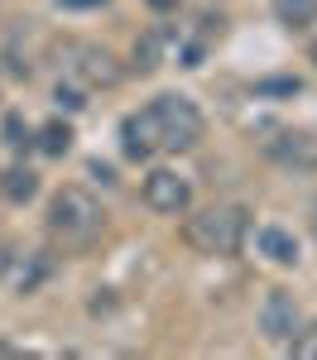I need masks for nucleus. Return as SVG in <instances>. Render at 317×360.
<instances>
[{
	"label": "nucleus",
	"mask_w": 317,
	"mask_h": 360,
	"mask_svg": "<svg viewBox=\"0 0 317 360\" xmlns=\"http://www.w3.org/2000/svg\"><path fill=\"white\" fill-rule=\"evenodd\" d=\"M120 58L111 49H101V44H91V39H67L63 44V77L67 82H77L82 91H96V86H115L120 82Z\"/></svg>",
	"instance_id": "4"
},
{
	"label": "nucleus",
	"mask_w": 317,
	"mask_h": 360,
	"mask_svg": "<svg viewBox=\"0 0 317 360\" xmlns=\"http://www.w3.org/2000/svg\"><path fill=\"white\" fill-rule=\"evenodd\" d=\"M313 240H317V202H313Z\"/></svg>",
	"instance_id": "20"
},
{
	"label": "nucleus",
	"mask_w": 317,
	"mask_h": 360,
	"mask_svg": "<svg viewBox=\"0 0 317 360\" xmlns=\"http://www.w3.org/2000/svg\"><path fill=\"white\" fill-rule=\"evenodd\" d=\"M164 63V29H144L135 44V72H154Z\"/></svg>",
	"instance_id": "11"
},
{
	"label": "nucleus",
	"mask_w": 317,
	"mask_h": 360,
	"mask_svg": "<svg viewBox=\"0 0 317 360\" xmlns=\"http://www.w3.org/2000/svg\"><path fill=\"white\" fill-rule=\"evenodd\" d=\"M149 111H154V125H159V144H164L169 154H188V149H198L207 120H202V111L188 101V96L164 91V96L149 101Z\"/></svg>",
	"instance_id": "3"
},
{
	"label": "nucleus",
	"mask_w": 317,
	"mask_h": 360,
	"mask_svg": "<svg viewBox=\"0 0 317 360\" xmlns=\"http://www.w3.org/2000/svg\"><path fill=\"white\" fill-rule=\"evenodd\" d=\"M5 135H10L15 149H20V144H29V125H20V115H10V120H5Z\"/></svg>",
	"instance_id": "16"
},
{
	"label": "nucleus",
	"mask_w": 317,
	"mask_h": 360,
	"mask_svg": "<svg viewBox=\"0 0 317 360\" xmlns=\"http://www.w3.org/2000/svg\"><path fill=\"white\" fill-rule=\"evenodd\" d=\"M274 20L284 29H313L317 25V0H274Z\"/></svg>",
	"instance_id": "10"
},
{
	"label": "nucleus",
	"mask_w": 317,
	"mask_h": 360,
	"mask_svg": "<svg viewBox=\"0 0 317 360\" xmlns=\"http://www.w3.org/2000/svg\"><path fill=\"white\" fill-rule=\"evenodd\" d=\"M53 101H58V106H67V111H82V106H86V101H82V86H77V82H67V86L58 82Z\"/></svg>",
	"instance_id": "15"
},
{
	"label": "nucleus",
	"mask_w": 317,
	"mask_h": 360,
	"mask_svg": "<svg viewBox=\"0 0 317 360\" xmlns=\"http://www.w3.org/2000/svg\"><path fill=\"white\" fill-rule=\"evenodd\" d=\"M144 207L149 212H159V217H183L188 207H193V183L178 173V168H154L149 178H144Z\"/></svg>",
	"instance_id": "6"
},
{
	"label": "nucleus",
	"mask_w": 317,
	"mask_h": 360,
	"mask_svg": "<svg viewBox=\"0 0 317 360\" xmlns=\"http://www.w3.org/2000/svg\"><path fill=\"white\" fill-rule=\"evenodd\" d=\"M308 58H313V63H317V44H313V49H308Z\"/></svg>",
	"instance_id": "21"
},
{
	"label": "nucleus",
	"mask_w": 317,
	"mask_h": 360,
	"mask_svg": "<svg viewBox=\"0 0 317 360\" xmlns=\"http://www.w3.org/2000/svg\"><path fill=\"white\" fill-rule=\"evenodd\" d=\"M120 149H125V159H154V154H164V144H159V125H154V111L144 106V111H130L120 120Z\"/></svg>",
	"instance_id": "7"
},
{
	"label": "nucleus",
	"mask_w": 317,
	"mask_h": 360,
	"mask_svg": "<svg viewBox=\"0 0 317 360\" xmlns=\"http://www.w3.org/2000/svg\"><path fill=\"white\" fill-rule=\"evenodd\" d=\"M264 149H269L274 164L298 168V173H317V135L313 130H279Z\"/></svg>",
	"instance_id": "8"
},
{
	"label": "nucleus",
	"mask_w": 317,
	"mask_h": 360,
	"mask_svg": "<svg viewBox=\"0 0 317 360\" xmlns=\"http://www.w3.org/2000/svg\"><path fill=\"white\" fill-rule=\"evenodd\" d=\"M245 231H250V212L240 202H212L188 217L183 226V240L198 250V255H235L245 245Z\"/></svg>",
	"instance_id": "2"
},
{
	"label": "nucleus",
	"mask_w": 317,
	"mask_h": 360,
	"mask_svg": "<svg viewBox=\"0 0 317 360\" xmlns=\"http://www.w3.org/2000/svg\"><path fill=\"white\" fill-rule=\"evenodd\" d=\"M10 269H15V250H10V245H0V278L10 274Z\"/></svg>",
	"instance_id": "18"
},
{
	"label": "nucleus",
	"mask_w": 317,
	"mask_h": 360,
	"mask_svg": "<svg viewBox=\"0 0 317 360\" xmlns=\"http://www.w3.org/2000/svg\"><path fill=\"white\" fill-rule=\"evenodd\" d=\"M58 5H67V10H96V5H106V0H58Z\"/></svg>",
	"instance_id": "19"
},
{
	"label": "nucleus",
	"mask_w": 317,
	"mask_h": 360,
	"mask_svg": "<svg viewBox=\"0 0 317 360\" xmlns=\"http://www.w3.org/2000/svg\"><path fill=\"white\" fill-rule=\"evenodd\" d=\"M255 245H259V255H264L269 264H298V240L288 236L284 226H259Z\"/></svg>",
	"instance_id": "9"
},
{
	"label": "nucleus",
	"mask_w": 317,
	"mask_h": 360,
	"mask_svg": "<svg viewBox=\"0 0 317 360\" xmlns=\"http://www.w3.org/2000/svg\"><path fill=\"white\" fill-rule=\"evenodd\" d=\"M0 193L10 197V202H29V197L39 193V173H34V168H10V173H5V178H0Z\"/></svg>",
	"instance_id": "12"
},
{
	"label": "nucleus",
	"mask_w": 317,
	"mask_h": 360,
	"mask_svg": "<svg viewBox=\"0 0 317 360\" xmlns=\"http://www.w3.org/2000/svg\"><path fill=\"white\" fill-rule=\"evenodd\" d=\"M259 332L274 346H288L293 336L303 332V307H298V298L288 288H269L264 293V303H259Z\"/></svg>",
	"instance_id": "5"
},
{
	"label": "nucleus",
	"mask_w": 317,
	"mask_h": 360,
	"mask_svg": "<svg viewBox=\"0 0 317 360\" xmlns=\"http://www.w3.org/2000/svg\"><path fill=\"white\" fill-rule=\"evenodd\" d=\"M288 351L298 360H317V327H308V332H298L293 341H288Z\"/></svg>",
	"instance_id": "14"
},
{
	"label": "nucleus",
	"mask_w": 317,
	"mask_h": 360,
	"mask_svg": "<svg viewBox=\"0 0 317 360\" xmlns=\"http://www.w3.org/2000/svg\"><path fill=\"white\" fill-rule=\"evenodd\" d=\"M44 226H48V240H53V245L86 250L101 231H106V207L86 193V188H58L53 202H48Z\"/></svg>",
	"instance_id": "1"
},
{
	"label": "nucleus",
	"mask_w": 317,
	"mask_h": 360,
	"mask_svg": "<svg viewBox=\"0 0 317 360\" xmlns=\"http://www.w3.org/2000/svg\"><path fill=\"white\" fill-rule=\"evenodd\" d=\"M259 91H284V96H293V91H298V77H284V82H259Z\"/></svg>",
	"instance_id": "17"
},
{
	"label": "nucleus",
	"mask_w": 317,
	"mask_h": 360,
	"mask_svg": "<svg viewBox=\"0 0 317 360\" xmlns=\"http://www.w3.org/2000/svg\"><path fill=\"white\" fill-rule=\"evenodd\" d=\"M39 149H44V154H53V159H63V154L72 149V130H67L63 120H48V125L39 130Z\"/></svg>",
	"instance_id": "13"
}]
</instances>
